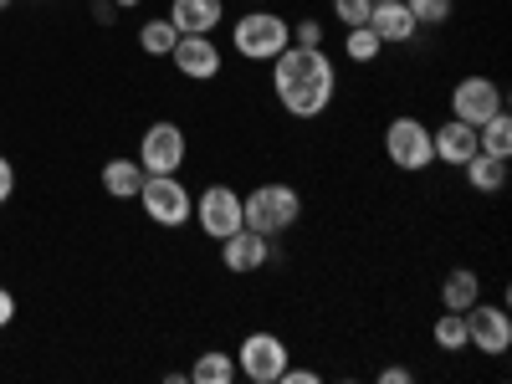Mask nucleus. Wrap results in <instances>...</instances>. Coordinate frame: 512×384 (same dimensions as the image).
<instances>
[{"label": "nucleus", "instance_id": "25", "mask_svg": "<svg viewBox=\"0 0 512 384\" xmlns=\"http://www.w3.org/2000/svg\"><path fill=\"white\" fill-rule=\"evenodd\" d=\"M374 0H333V21L338 26H369Z\"/></svg>", "mask_w": 512, "mask_h": 384}, {"label": "nucleus", "instance_id": "4", "mask_svg": "<svg viewBox=\"0 0 512 384\" xmlns=\"http://www.w3.org/2000/svg\"><path fill=\"white\" fill-rule=\"evenodd\" d=\"M384 159H390L400 175H425L436 164V149H431V123L415 118V113H400L384 123Z\"/></svg>", "mask_w": 512, "mask_h": 384}, {"label": "nucleus", "instance_id": "34", "mask_svg": "<svg viewBox=\"0 0 512 384\" xmlns=\"http://www.w3.org/2000/svg\"><path fill=\"white\" fill-rule=\"evenodd\" d=\"M6 6H11V0H0V11H6Z\"/></svg>", "mask_w": 512, "mask_h": 384}, {"label": "nucleus", "instance_id": "30", "mask_svg": "<svg viewBox=\"0 0 512 384\" xmlns=\"http://www.w3.org/2000/svg\"><path fill=\"white\" fill-rule=\"evenodd\" d=\"M410 379H415V374H410L405 364H384V369H379V384H410Z\"/></svg>", "mask_w": 512, "mask_h": 384}, {"label": "nucleus", "instance_id": "9", "mask_svg": "<svg viewBox=\"0 0 512 384\" xmlns=\"http://www.w3.org/2000/svg\"><path fill=\"white\" fill-rule=\"evenodd\" d=\"M502 108H507L502 82H492V77H482V72L461 77L456 88H451V118L472 123V128H482V123H487L492 113H502Z\"/></svg>", "mask_w": 512, "mask_h": 384}, {"label": "nucleus", "instance_id": "26", "mask_svg": "<svg viewBox=\"0 0 512 384\" xmlns=\"http://www.w3.org/2000/svg\"><path fill=\"white\" fill-rule=\"evenodd\" d=\"M323 41H328V26L318 16H303L292 26V47H323Z\"/></svg>", "mask_w": 512, "mask_h": 384}, {"label": "nucleus", "instance_id": "28", "mask_svg": "<svg viewBox=\"0 0 512 384\" xmlns=\"http://www.w3.org/2000/svg\"><path fill=\"white\" fill-rule=\"evenodd\" d=\"M277 384H323V374H318V369H292V364H287Z\"/></svg>", "mask_w": 512, "mask_h": 384}, {"label": "nucleus", "instance_id": "23", "mask_svg": "<svg viewBox=\"0 0 512 384\" xmlns=\"http://www.w3.org/2000/svg\"><path fill=\"white\" fill-rule=\"evenodd\" d=\"M431 338H436V349H441V354H461V349H466V318L451 313V308H441Z\"/></svg>", "mask_w": 512, "mask_h": 384}, {"label": "nucleus", "instance_id": "2", "mask_svg": "<svg viewBox=\"0 0 512 384\" xmlns=\"http://www.w3.org/2000/svg\"><path fill=\"white\" fill-rule=\"evenodd\" d=\"M241 221H246V231L277 241L303 221V195H297L292 185H282V180H267V185L241 195Z\"/></svg>", "mask_w": 512, "mask_h": 384}, {"label": "nucleus", "instance_id": "13", "mask_svg": "<svg viewBox=\"0 0 512 384\" xmlns=\"http://www.w3.org/2000/svg\"><path fill=\"white\" fill-rule=\"evenodd\" d=\"M369 31L384 41V47H410V41L420 36V26H415L405 0H379V6L369 11Z\"/></svg>", "mask_w": 512, "mask_h": 384}, {"label": "nucleus", "instance_id": "32", "mask_svg": "<svg viewBox=\"0 0 512 384\" xmlns=\"http://www.w3.org/2000/svg\"><path fill=\"white\" fill-rule=\"evenodd\" d=\"M113 6H118V11H134V6H139V0H113Z\"/></svg>", "mask_w": 512, "mask_h": 384}, {"label": "nucleus", "instance_id": "7", "mask_svg": "<svg viewBox=\"0 0 512 384\" xmlns=\"http://www.w3.org/2000/svg\"><path fill=\"white\" fill-rule=\"evenodd\" d=\"M231 359H236V374L251 379V384H277L282 369L292 364V359H287V344H282L277 333H267V328H262V333H246Z\"/></svg>", "mask_w": 512, "mask_h": 384}, {"label": "nucleus", "instance_id": "8", "mask_svg": "<svg viewBox=\"0 0 512 384\" xmlns=\"http://www.w3.org/2000/svg\"><path fill=\"white\" fill-rule=\"evenodd\" d=\"M461 318H466V349H477L487 359H502L512 349V318H507V308L482 303V297H477Z\"/></svg>", "mask_w": 512, "mask_h": 384}, {"label": "nucleus", "instance_id": "33", "mask_svg": "<svg viewBox=\"0 0 512 384\" xmlns=\"http://www.w3.org/2000/svg\"><path fill=\"white\" fill-rule=\"evenodd\" d=\"M246 6H267V0H246Z\"/></svg>", "mask_w": 512, "mask_h": 384}, {"label": "nucleus", "instance_id": "24", "mask_svg": "<svg viewBox=\"0 0 512 384\" xmlns=\"http://www.w3.org/2000/svg\"><path fill=\"white\" fill-rule=\"evenodd\" d=\"M405 6H410L420 31H436V26H446L456 16V0H405Z\"/></svg>", "mask_w": 512, "mask_h": 384}, {"label": "nucleus", "instance_id": "22", "mask_svg": "<svg viewBox=\"0 0 512 384\" xmlns=\"http://www.w3.org/2000/svg\"><path fill=\"white\" fill-rule=\"evenodd\" d=\"M379 52H384V41H379L369 26H344V57H349L354 67L379 62Z\"/></svg>", "mask_w": 512, "mask_h": 384}, {"label": "nucleus", "instance_id": "15", "mask_svg": "<svg viewBox=\"0 0 512 384\" xmlns=\"http://www.w3.org/2000/svg\"><path fill=\"white\" fill-rule=\"evenodd\" d=\"M431 149H436L441 164L461 169L466 159L477 154V128H472V123H461V118H446L441 128H431Z\"/></svg>", "mask_w": 512, "mask_h": 384}, {"label": "nucleus", "instance_id": "5", "mask_svg": "<svg viewBox=\"0 0 512 384\" xmlns=\"http://www.w3.org/2000/svg\"><path fill=\"white\" fill-rule=\"evenodd\" d=\"M139 205H144V221H154L164 231H180L195 216V195L180 175H144Z\"/></svg>", "mask_w": 512, "mask_h": 384}, {"label": "nucleus", "instance_id": "12", "mask_svg": "<svg viewBox=\"0 0 512 384\" xmlns=\"http://www.w3.org/2000/svg\"><path fill=\"white\" fill-rule=\"evenodd\" d=\"M221 246V267L226 272H236V277H251V272H262V267H272L277 262V251H272V236H256V231H236V236H226V241H216Z\"/></svg>", "mask_w": 512, "mask_h": 384}, {"label": "nucleus", "instance_id": "3", "mask_svg": "<svg viewBox=\"0 0 512 384\" xmlns=\"http://www.w3.org/2000/svg\"><path fill=\"white\" fill-rule=\"evenodd\" d=\"M282 47H292V21L267 11V6H251L246 16L231 21V52L246 62H272Z\"/></svg>", "mask_w": 512, "mask_h": 384}, {"label": "nucleus", "instance_id": "16", "mask_svg": "<svg viewBox=\"0 0 512 384\" xmlns=\"http://www.w3.org/2000/svg\"><path fill=\"white\" fill-rule=\"evenodd\" d=\"M482 297V277L472 272V267H451L446 277H441V308H451V313H466Z\"/></svg>", "mask_w": 512, "mask_h": 384}, {"label": "nucleus", "instance_id": "1", "mask_svg": "<svg viewBox=\"0 0 512 384\" xmlns=\"http://www.w3.org/2000/svg\"><path fill=\"white\" fill-rule=\"evenodd\" d=\"M272 93L287 118H323L338 98V67L323 47H282L272 62Z\"/></svg>", "mask_w": 512, "mask_h": 384}, {"label": "nucleus", "instance_id": "27", "mask_svg": "<svg viewBox=\"0 0 512 384\" xmlns=\"http://www.w3.org/2000/svg\"><path fill=\"white\" fill-rule=\"evenodd\" d=\"M16 195V164L6 159V154H0V205H6Z\"/></svg>", "mask_w": 512, "mask_h": 384}, {"label": "nucleus", "instance_id": "6", "mask_svg": "<svg viewBox=\"0 0 512 384\" xmlns=\"http://www.w3.org/2000/svg\"><path fill=\"white\" fill-rule=\"evenodd\" d=\"M134 159L144 164V175H180L185 159H190V139H185V128H180V123H169V118L149 123Z\"/></svg>", "mask_w": 512, "mask_h": 384}, {"label": "nucleus", "instance_id": "20", "mask_svg": "<svg viewBox=\"0 0 512 384\" xmlns=\"http://www.w3.org/2000/svg\"><path fill=\"white\" fill-rule=\"evenodd\" d=\"M477 149L492 154V159H512V118H507V108L492 113V118L477 128Z\"/></svg>", "mask_w": 512, "mask_h": 384}, {"label": "nucleus", "instance_id": "11", "mask_svg": "<svg viewBox=\"0 0 512 384\" xmlns=\"http://www.w3.org/2000/svg\"><path fill=\"white\" fill-rule=\"evenodd\" d=\"M169 62H175V72L190 77V82H216L221 67H226V52L216 47V36H180Z\"/></svg>", "mask_w": 512, "mask_h": 384}, {"label": "nucleus", "instance_id": "21", "mask_svg": "<svg viewBox=\"0 0 512 384\" xmlns=\"http://www.w3.org/2000/svg\"><path fill=\"white\" fill-rule=\"evenodd\" d=\"M175 41H180V31H175L169 16H154V21L139 26V52L144 57H169V52H175Z\"/></svg>", "mask_w": 512, "mask_h": 384}, {"label": "nucleus", "instance_id": "18", "mask_svg": "<svg viewBox=\"0 0 512 384\" xmlns=\"http://www.w3.org/2000/svg\"><path fill=\"white\" fill-rule=\"evenodd\" d=\"M461 175H466V185H472L477 195H497L502 185H507V159H492V154H472L461 164Z\"/></svg>", "mask_w": 512, "mask_h": 384}, {"label": "nucleus", "instance_id": "10", "mask_svg": "<svg viewBox=\"0 0 512 384\" xmlns=\"http://www.w3.org/2000/svg\"><path fill=\"white\" fill-rule=\"evenodd\" d=\"M195 221H200V231L210 236V241H226V236H236L246 221H241V195H236V185H205L200 190V200H195Z\"/></svg>", "mask_w": 512, "mask_h": 384}, {"label": "nucleus", "instance_id": "35", "mask_svg": "<svg viewBox=\"0 0 512 384\" xmlns=\"http://www.w3.org/2000/svg\"><path fill=\"white\" fill-rule=\"evenodd\" d=\"M374 6H379V0H374Z\"/></svg>", "mask_w": 512, "mask_h": 384}, {"label": "nucleus", "instance_id": "31", "mask_svg": "<svg viewBox=\"0 0 512 384\" xmlns=\"http://www.w3.org/2000/svg\"><path fill=\"white\" fill-rule=\"evenodd\" d=\"M113 11H118L113 0H93V21H98V26H113V21H118Z\"/></svg>", "mask_w": 512, "mask_h": 384}, {"label": "nucleus", "instance_id": "14", "mask_svg": "<svg viewBox=\"0 0 512 384\" xmlns=\"http://www.w3.org/2000/svg\"><path fill=\"white\" fill-rule=\"evenodd\" d=\"M169 21L180 36H216L226 21V0H169Z\"/></svg>", "mask_w": 512, "mask_h": 384}, {"label": "nucleus", "instance_id": "29", "mask_svg": "<svg viewBox=\"0 0 512 384\" xmlns=\"http://www.w3.org/2000/svg\"><path fill=\"white\" fill-rule=\"evenodd\" d=\"M11 323H16V292L0 287V328H11Z\"/></svg>", "mask_w": 512, "mask_h": 384}, {"label": "nucleus", "instance_id": "17", "mask_svg": "<svg viewBox=\"0 0 512 384\" xmlns=\"http://www.w3.org/2000/svg\"><path fill=\"white\" fill-rule=\"evenodd\" d=\"M103 190H108L113 200H139V190H144V164H139V159H108V164H103Z\"/></svg>", "mask_w": 512, "mask_h": 384}, {"label": "nucleus", "instance_id": "19", "mask_svg": "<svg viewBox=\"0 0 512 384\" xmlns=\"http://www.w3.org/2000/svg\"><path fill=\"white\" fill-rule=\"evenodd\" d=\"M185 379H190V384H231V379H236V359H231L226 349H205V354L190 364Z\"/></svg>", "mask_w": 512, "mask_h": 384}]
</instances>
